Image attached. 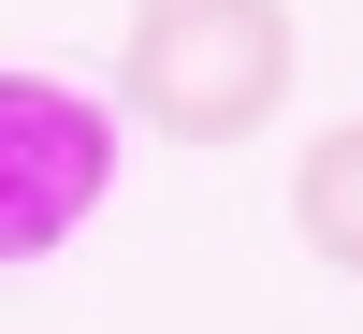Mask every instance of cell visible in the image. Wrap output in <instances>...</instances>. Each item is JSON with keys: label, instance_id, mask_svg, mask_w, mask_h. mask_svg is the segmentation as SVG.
<instances>
[{"label": "cell", "instance_id": "1", "mask_svg": "<svg viewBox=\"0 0 363 334\" xmlns=\"http://www.w3.org/2000/svg\"><path fill=\"white\" fill-rule=\"evenodd\" d=\"M291 58H306L291 0H145L116 44V102L160 145H247L291 102Z\"/></svg>", "mask_w": 363, "mask_h": 334}, {"label": "cell", "instance_id": "2", "mask_svg": "<svg viewBox=\"0 0 363 334\" xmlns=\"http://www.w3.org/2000/svg\"><path fill=\"white\" fill-rule=\"evenodd\" d=\"M116 189V102L58 73H0V277L15 262H58Z\"/></svg>", "mask_w": 363, "mask_h": 334}, {"label": "cell", "instance_id": "3", "mask_svg": "<svg viewBox=\"0 0 363 334\" xmlns=\"http://www.w3.org/2000/svg\"><path fill=\"white\" fill-rule=\"evenodd\" d=\"M291 233H306L335 277H363V116L306 131V160H291Z\"/></svg>", "mask_w": 363, "mask_h": 334}]
</instances>
